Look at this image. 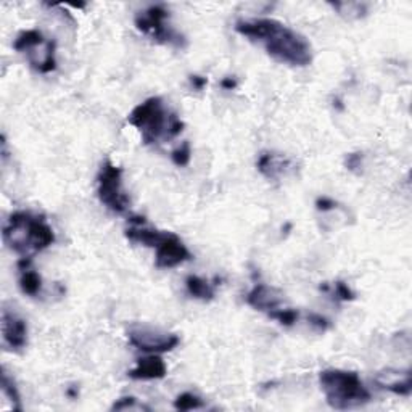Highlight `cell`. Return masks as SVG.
Returning <instances> with one entry per match:
<instances>
[{
	"label": "cell",
	"instance_id": "obj_2",
	"mask_svg": "<svg viewBox=\"0 0 412 412\" xmlns=\"http://www.w3.org/2000/svg\"><path fill=\"white\" fill-rule=\"evenodd\" d=\"M127 122L141 132L146 146L171 141L184 131V122L179 116L166 108L160 97H150L139 103L127 116Z\"/></svg>",
	"mask_w": 412,
	"mask_h": 412
},
{
	"label": "cell",
	"instance_id": "obj_23",
	"mask_svg": "<svg viewBox=\"0 0 412 412\" xmlns=\"http://www.w3.org/2000/svg\"><path fill=\"white\" fill-rule=\"evenodd\" d=\"M332 292H333V295H335V298L338 300V302H353V300L356 298L354 292L348 287V283H345L342 281L333 283Z\"/></svg>",
	"mask_w": 412,
	"mask_h": 412
},
{
	"label": "cell",
	"instance_id": "obj_9",
	"mask_svg": "<svg viewBox=\"0 0 412 412\" xmlns=\"http://www.w3.org/2000/svg\"><path fill=\"white\" fill-rule=\"evenodd\" d=\"M2 340L5 347L13 352H20L27 345L26 321L7 308L2 309Z\"/></svg>",
	"mask_w": 412,
	"mask_h": 412
},
{
	"label": "cell",
	"instance_id": "obj_15",
	"mask_svg": "<svg viewBox=\"0 0 412 412\" xmlns=\"http://www.w3.org/2000/svg\"><path fill=\"white\" fill-rule=\"evenodd\" d=\"M186 287L191 297L202 300V302H211L216 295L214 287L198 276H188L186 279Z\"/></svg>",
	"mask_w": 412,
	"mask_h": 412
},
{
	"label": "cell",
	"instance_id": "obj_18",
	"mask_svg": "<svg viewBox=\"0 0 412 412\" xmlns=\"http://www.w3.org/2000/svg\"><path fill=\"white\" fill-rule=\"evenodd\" d=\"M2 392L7 399L12 403L13 411H23V406H21V397L18 388L15 385V380L8 375V372H2Z\"/></svg>",
	"mask_w": 412,
	"mask_h": 412
},
{
	"label": "cell",
	"instance_id": "obj_22",
	"mask_svg": "<svg viewBox=\"0 0 412 412\" xmlns=\"http://www.w3.org/2000/svg\"><path fill=\"white\" fill-rule=\"evenodd\" d=\"M111 411H150L148 406L139 403L134 397H122L111 406Z\"/></svg>",
	"mask_w": 412,
	"mask_h": 412
},
{
	"label": "cell",
	"instance_id": "obj_17",
	"mask_svg": "<svg viewBox=\"0 0 412 412\" xmlns=\"http://www.w3.org/2000/svg\"><path fill=\"white\" fill-rule=\"evenodd\" d=\"M347 20H359L367 15V5L359 2H335L330 4Z\"/></svg>",
	"mask_w": 412,
	"mask_h": 412
},
{
	"label": "cell",
	"instance_id": "obj_24",
	"mask_svg": "<svg viewBox=\"0 0 412 412\" xmlns=\"http://www.w3.org/2000/svg\"><path fill=\"white\" fill-rule=\"evenodd\" d=\"M363 165H364V153L354 152V153H348L347 157H345V168L354 172V174H359V172L363 171Z\"/></svg>",
	"mask_w": 412,
	"mask_h": 412
},
{
	"label": "cell",
	"instance_id": "obj_3",
	"mask_svg": "<svg viewBox=\"0 0 412 412\" xmlns=\"http://www.w3.org/2000/svg\"><path fill=\"white\" fill-rule=\"evenodd\" d=\"M319 383L330 408L338 411L363 408L371 401V392L353 371L326 369L319 374Z\"/></svg>",
	"mask_w": 412,
	"mask_h": 412
},
{
	"label": "cell",
	"instance_id": "obj_19",
	"mask_svg": "<svg viewBox=\"0 0 412 412\" xmlns=\"http://www.w3.org/2000/svg\"><path fill=\"white\" fill-rule=\"evenodd\" d=\"M174 408L177 411H192V409H202L205 408L203 399L193 393H182L174 399Z\"/></svg>",
	"mask_w": 412,
	"mask_h": 412
},
{
	"label": "cell",
	"instance_id": "obj_11",
	"mask_svg": "<svg viewBox=\"0 0 412 412\" xmlns=\"http://www.w3.org/2000/svg\"><path fill=\"white\" fill-rule=\"evenodd\" d=\"M375 382L380 388L388 390V392L398 394V397H409L412 392L411 371H382L377 374Z\"/></svg>",
	"mask_w": 412,
	"mask_h": 412
},
{
	"label": "cell",
	"instance_id": "obj_28",
	"mask_svg": "<svg viewBox=\"0 0 412 412\" xmlns=\"http://www.w3.org/2000/svg\"><path fill=\"white\" fill-rule=\"evenodd\" d=\"M221 87L224 89V91H232V89L237 87V81L233 79V77H224V79L221 81Z\"/></svg>",
	"mask_w": 412,
	"mask_h": 412
},
{
	"label": "cell",
	"instance_id": "obj_4",
	"mask_svg": "<svg viewBox=\"0 0 412 412\" xmlns=\"http://www.w3.org/2000/svg\"><path fill=\"white\" fill-rule=\"evenodd\" d=\"M267 55L282 65L304 68L313 63V47L300 32L272 20V25L263 41Z\"/></svg>",
	"mask_w": 412,
	"mask_h": 412
},
{
	"label": "cell",
	"instance_id": "obj_16",
	"mask_svg": "<svg viewBox=\"0 0 412 412\" xmlns=\"http://www.w3.org/2000/svg\"><path fill=\"white\" fill-rule=\"evenodd\" d=\"M44 42H46V37H44L41 31L27 30V31L20 32L18 37L15 39L13 49L20 53H26V52H30L31 49L41 46V44H44Z\"/></svg>",
	"mask_w": 412,
	"mask_h": 412
},
{
	"label": "cell",
	"instance_id": "obj_14",
	"mask_svg": "<svg viewBox=\"0 0 412 412\" xmlns=\"http://www.w3.org/2000/svg\"><path fill=\"white\" fill-rule=\"evenodd\" d=\"M32 258H21L18 261L20 288L27 297H37L42 290V277L31 267Z\"/></svg>",
	"mask_w": 412,
	"mask_h": 412
},
{
	"label": "cell",
	"instance_id": "obj_25",
	"mask_svg": "<svg viewBox=\"0 0 412 412\" xmlns=\"http://www.w3.org/2000/svg\"><path fill=\"white\" fill-rule=\"evenodd\" d=\"M340 206L335 202V200L330 198V197H317L316 200V210L319 211V213H328V211H335L338 210Z\"/></svg>",
	"mask_w": 412,
	"mask_h": 412
},
{
	"label": "cell",
	"instance_id": "obj_13",
	"mask_svg": "<svg viewBox=\"0 0 412 412\" xmlns=\"http://www.w3.org/2000/svg\"><path fill=\"white\" fill-rule=\"evenodd\" d=\"M168 374V367L160 356H147L137 361V366L129 371V375L134 380H158Z\"/></svg>",
	"mask_w": 412,
	"mask_h": 412
},
{
	"label": "cell",
	"instance_id": "obj_8",
	"mask_svg": "<svg viewBox=\"0 0 412 412\" xmlns=\"http://www.w3.org/2000/svg\"><path fill=\"white\" fill-rule=\"evenodd\" d=\"M155 250H157L155 264H157L158 269H172V267H177L186 263V261L192 259V253L188 252V248L172 232H166L163 240L160 242Z\"/></svg>",
	"mask_w": 412,
	"mask_h": 412
},
{
	"label": "cell",
	"instance_id": "obj_12",
	"mask_svg": "<svg viewBox=\"0 0 412 412\" xmlns=\"http://www.w3.org/2000/svg\"><path fill=\"white\" fill-rule=\"evenodd\" d=\"M256 168L269 181H279L293 168V163L288 158L276 152H263L256 161Z\"/></svg>",
	"mask_w": 412,
	"mask_h": 412
},
{
	"label": "cell",
	"instance_id": "obj_6",
	"mask_svg": "<svg viewBox=\"0 0 412 412\" xmlns=\"http://www.w3.org/2000/svg\"><path fill=\"white\" fill-rule=\"evenodd\" d=\"M169 18V12L165 8V5H152L143 12L136 15V26L142 34L153 39L155 42L166 44V46L174 47H186V39L176 32L172 27L166 26V20Z\"/></svg>",
	"mask_w": 412,
	"mask_h": 412
},
{
	"label": "cell",
	"instance_id": "obj_27",
	"mask_svg": "<svg viewBox=\"0 0 412 412\" xmlns=\"http://www.w3.org/2000/svg\"><path fill=\"white\" fill-rule=\"evenodd\" d=\"M188 82H191V86L195 89V91H203L206 84H208V79L198 75H191L188 76Z\"/></svg>",
	"mask_w": 412,
	"mask_h": 412
},
{
	"label": "cell",
	"instance_id": "obj_21",
	"mask_svg": "<svg viewBox=\"0 0 412 412\" xmlns=\"http://www.w3.org/2000/svg\"><path fill=\"white\" fill-rule=\"evenodd\" d=\"M171 160H172V163H174L176 166H179V168H186V166L191 165V160H192L191 142H187V141L182 142L181 146L171 153Z\"/></svg>",
	"mask_w": 412,
	"mask_h": 412
},
{
	"label": "cell",
	"instance_id": "obj_10",
	"mask_svg": "<svg viewBox=\"0 0 412 412\" xmlns=\"http://www.w3.org/2000/svg\"><path fill=\"white\" fill-rule=\"evenodd\" d=\"M283 303V295L274 287L266 283H256L247 295V304L256 311H263L269 314L271 311L281 308Z\"/></svg>",
	"mask_w": 412,
	"mask_h": 412
},
{
	"label": "cell",
	"instance_id": "obj_1",
	"mask_svg": "<svg viewBox=\"0 0 412 412\" xmlns=\"http://www.w3.org/2000/svg\"><path fill=\"white\" fill-rule=\"evenodd\" d=\"M4 243L21 258H32V255L44 252L55 242L53 229L42 214L31 211H15L10 214L2 229Z\"/></svg>",
	"mask_w": 412,
	"mask_h": 412
},
{
	"label": "cell",
	"instance_id": "obj_20",
	"mask_svg": "<svg viewBox=\"0 0 412 412\" xmlns=\"http://www.w3.org/2000/svg\"><path fill=\"white\" fill-rule=\"evenodd\" d=\"M271 317V319H276L279 324L285 326V327H292L295 322L298 321L300 317V313L297 309H292V308H277L274 311H271L269 314H267Z\"/></svg>",
	"mask_w": 412,
	"mask_h": 412
},
{
	"label": "cell",
	"instance_id": "obj_7",
	"mask_svg": "<svg viewBox=\"0 0 412 412\" xmlns=\"http://www.w3.org/2000/svg\"><path fill=\"white\" fill-rule=\"evenodd\" d=\"M129 343L137 349L146 353H168L179 345V337L176 333H169L147 326H134L127 332Z\"/></svg>",
	"mask_w": 412,
	"mask_h": 412
},
{
	"label": "cell",
	"instance_id": "obj_5",
	"mask_svg": "<svg viewBox=\"0 0 412 412\" xmlns=\"http://www.w3.org/2000/svg\"><path fill=\"white\" fill-rule=\"evenodd\" d=\"M97 195L100 203L113 213L124 214L129 210V197L122 188V169L110 160L105 161L98 171Z\"/></svg>",
	"mask_w": 412,
	"mask_h": 412
},
{
	"label": "cell",
	"instance_id": "obj_26",
	"mask_svg": "<svg viewBox=\"0 0 412 412\" xmlns=\"http://www.w3.org/2000/svg\"><path fill=\"white\" fill-rule=\"evenodd\" d=\"M308 321L311 326H314L317 330L321 332H326L328 327H330V321L327 319V317L321 316V314H316V313H309L308 314Z\"/></svg>",
	"mask_w": 412,
	"mask_h": 412
}]
</instances>
